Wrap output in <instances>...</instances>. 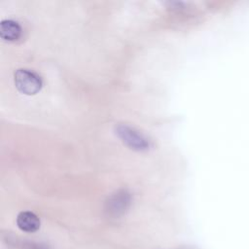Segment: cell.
<instances>
[{"label":"cell","instance_id":"6da1fadb","mask_svg":"<svg viewBox=\"0 0 249 249\" xmlns=\"http://www.w3.org/2000/svg\"><path fill=\"white\" fill-rule=\"evenodd\" d=\"M15 86L18 91L26 95H34L43 86L41 77L29 69H18L14 74Z\"/></svg>","mask_w":249,"mask_h":249},{"label":"cell","instance_id":"7a4b0ae2","mask_svg":"<svg viewBox=\"0 0 249 249\" xmlns=\"http://www.w3.org/2000/svg\"><path fill=\"white\" fill-rule=\"evenodd\" d=\"M115 131L119 138L130 149L146 151L151 146L150 141L142 133L127 124H120L116 125Z\"/></svg>","mask_w":249,"mask_h":249},{"label":"cell","instance_id":"3957f363","mask_svg":"<svg viewBox=\"0 0 249 249\" xmlns=\"http://www.w3.org/2000/svg\"><path fill=\"white\" fill-rule=\"evenodd\" d=\"M131 201L130 195L123 190L114 194L106 203V211L110 216L118 217L123 215L128 208Z\"/></svg>","mask_w":249,"mask_h":249},{"label":"cell","instance_id":"277c9868","mask_svg":"<svg viewBox=\"0 0 249 249\" xmlns=\"http://www.w3.org/2000/svg\"><path fill=\"white\" fill-rule=\"evenodd\" d=\"M39 217L31 211H22L17 217L18 227L25 232H35L40 228Z\"/></svg>","mask_w":249,"mask_h":249},{"label":"cell","instance_id":"5b68a950","mask_svg":"<svg viewBox=\"0 0 249 249\" xmlns=\"http://www.w3.org/2000/svg\"><path fill=\"white\" fill-rule=\"evenodd\" d=\"M21 35L19 23L13 19H3L0 22V37L5 41H16Z\"/></svg>","mask_w":249,"mask_h":249},{"label":"cell","instance_id":"8992f818","mask_svg":"<svg viewBox=\"0 0 249 249\" xmlns=\"http://www.w3.org/2000/svg\"><path fill=\"white\" fill-rule=\"evenodd\" d=\"M36 249H44V248H41V247H39V248H36Z\"/></svg>","mask_w":249,"mask_h":249}]
</instances>
